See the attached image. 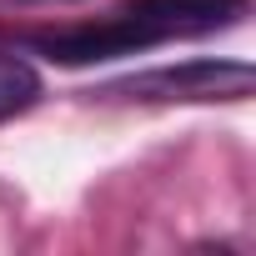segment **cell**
Wrapping results in <instances>:
<instances>
[{"mask_svg": "<svg viewBox=\"0 0 256 256\" xmlns=\"http://www.w3.org/2000/svg\"><path fill=\"white\" fill-rule=\"evenodd\" d=\"M246 16V0H126L96 26H66V30H36L26 46L50 56L56 66H90L110 56H136L171 40H201L216 30H231Z\"/></svg>", "mask_w": 256, "mask_h": 256, "instance_id": "1", "label": "cell"}, {"mask_svg": "<svg viewBox=\"0 0 256 256\" xmlns=\"http://www.w3.org/2000/svg\"><path fill=\"white\" fill-rule=\"evenodd\" d=\"M251 66L246 60H186V66H161L146 76H131L110 86V96L131 100H246L251 96Z\"/></svg>", "mask_w": 256, "mask_h": 256, "instance_id": "2", "label": "cell"}, {"mask_svg": "<svg viewBox=\"0 0 256 256\" xmlns=\"http://www.w3.org/2000/svg\"><path fill=\"white\" fill-rule=\"evenodd\" d=\"M36 96H40V76H36V66H30L26 56H16V50H0V120H10V116L30 110Z\"/></svg>", "mask_w": 256, "mask_h": 256, "instance_id": "3", "label": "cell"}]
</instances>
